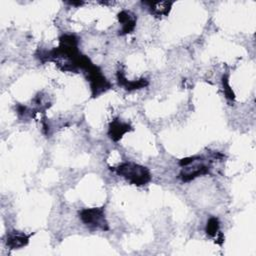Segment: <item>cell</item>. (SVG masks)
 I'll return each instance as SVG.
<instances>
[{
  "label": "cell",
  "instance_id": "cell-5",
  "mask_svg": "<svg viewBox=\"0 0 256 256\" xmlns=\"http://www.w3.org/2000/svg\"><path fill=\"white\" fill-rule=\"evenodd\" d=\"M132 130H133V128L130 124L122 122L119 119H114L109 124L108 136L110 137V139L117 142L123 137L124 134H126L127 132H130Z\"/></svg>",
  "mask_w": 256,
  "mask_h": 256
},
{
  "label": "cell",
  "instance_id": "cell-12",
  "mask_svg": "<svg viewBox=\"0 0 256 256\" xmlns=\"http://www.w3.org/2000/svg\"><path fill=\"white\" fill-rule=\"evenodd\" d=\"M69 4H71V5H81V4H83V2H69Z\"/></svg>",
  "mask_w": 256,
  "mask_h": 256
},
{
  "label": "cell",
  "instance_id": "cell-11",
  "mask_svg": "<svg viewBox=\"0 0 256 256\" xmlns=\"http://www.w3.org/2000/svg\"><path fill=\"white\" fill-rule=\"evenodd\" d=\"M222 83H223V89H224V93L227 99L229 100H234L235 96H234V92L232 91L230 85H229V81H228V76L224 75L222 77Z\"/></svg>",
  "mask_w": 256,
  "mask_h": 256
},
{
  "label": "cell",
  "instance_id": "cell-7",
  "mask_svg": "<svg viewBox=\"0 0 256 256\" xmlns=\"http://www.w3.org/2000/svg\"><path fill=\"white\" fill-rule=\"evenodd\" d=\"M118 20L121 23L122 27L120 30V35H126L128 33H131L134 31L135 26H136V16L129 12V11H121L118 13Z\"/></svg>",
  "mask_w": 256,
  "mask_h": 256
},
{
  "label": "cell",
  "instance_id": "cell-1",
  "mask_svg": "<svg viewBox=\"0 0 256 256\" xmlns=\"http://www.w3.org/2000/svg\"><path fill=\"white\" fill-rule=\"evenodd\" d=\"M114 171L130 184L136 186L145 185L151 180L150 170L147 167L133 162L121 163L114 169Z\"/></svg>",
  "mask_w": 256,
  "mask_h": 256
},
{
  "label": "cell",
  "instance_id": "cell-3",
  "mask_svg": "<svg viewBox=\"0 0 256 256\" xmlns=\"http://www.w3.org/2000/svg\"><path fill=\"white\" fill-rule=\"evenodd\" d=\"M85 73L87 80L90 83L92 97H97L112 87L111 83L103 75L101 69L98 66L92 64L87 70H85Z\"/></svg>",
  "mask_w": 256,
  "mask_h": 256
},
{
  "label": "cell",
  "instance_id": "cell-4",
  "mask_svg": "<svg viewBox=\"0 0 256 256\" xmlns=\"http://www.w3.org/2000/svg\"><path fill=\"white\" fill-rule=\"evenodd\" d=\"M210 172V166L203 162V158L195 156L193 161L182 167L178 178L183 182H189L199 176L206 175Z\"/></svg>",
  "mask_w": 256,
  "mask_h": 256
},
{
  "label": "cell",
  "instance_id": "cell-10",
  "mask_svg": "<svg viewBox=\"0 0 256 256\" xmlns=\"http://www.w3.org/2000/svg\"><path fill=\"white\" fill-rule=\"evenodd\" d=\"M219 227H220V223H219L218 218H216V217H211V218L207 221L205 231H206V233H207L208 236L216 238V237L218 236V234L220 233Z\"/></svg>",
  "mask_w": 256,
  "mask_h": 256
},
{
  "label": "cell",
  "instance_id": "cell-2",
  "mask_svg": "<svg viewBox=\"0 0 256 256\" xmlns=\"http://www.w3.org/2000/svg\"><path fill=\"white\" fill-rule=\"evenodd\" d=\"M79 217L90 229H99L102 231L109 230V225L106 220L103 207L85 208L79 212Z\"/></svg>",
  "mask_w": 256,
  "mask_h": 256
},
{
  "label": "cell",
  "instance_id": "cell-8",
  "mask_svg": "<svg viewBox=\"0 0 256 256\" xmlns=\"http://www.w3.org/2000/svg\"><path fill=\"white\" fill-rule=\"evenodd\" d=\"M117 81L118 84L122 87H124V89L126 90H136V89H140V88H144L148 85V81L145 78H141L138 80H134V81H128L125 77V74L122 70H119L117 72Z\"/></svg>",
  "mask_w": 256,
  "mask_h": 256
},
{
  "label": "cell",
  "instance_id": "cell-6",
  "mask_svg": "<svg viewBox=\"0 0 256 256\" xmlns=\"http://www.w3.org/2000/svg\"><path fill=\"white\" fill-rule=\"evenodd\" d=\"M31 236H32V234L26 235L25 233L20 232V231L9 232L7 234V238H6V245L10 249L22 248L28 244Z\"/></svg>",
  "mask_w": 256,
  "mask_h": 256
},
{
  "label": "cell",
  "instance_id": "cell-9",
  "mask_svg": "<svg viewBox=\"0 0 256 256\" xmlns=\"http://www.w3.org/2000/svg\"><path fill=\"white\" fill-rule=\"evenodd\" d=\"M144 3L149 6L150 13L156 17L167 16L173 5V2L170 1H150Z\"/></svg>",
  "mask_w": 256,
  "mask_h": 256
}]
</instances>
